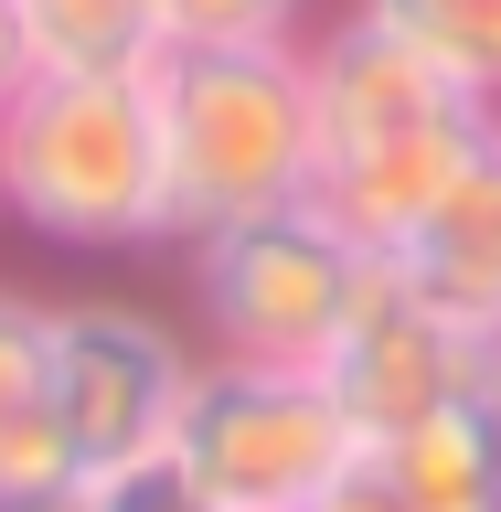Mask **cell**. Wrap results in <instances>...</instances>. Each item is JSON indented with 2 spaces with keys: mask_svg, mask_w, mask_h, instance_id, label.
<instances>
[{
  "mask_svg": "<svg viewBox=\"0 0 501 512\" xmlns=\"http://www.w3.org/2000/svg\"><path fill=\"white\" fill-rule=\"evenodd\" d=\"M0 214L75 256L171 246L150 86L139 75H22L0 96Z\"/></svg>",
  "mask_w": 501,
  "mask_h": 512,
  "instance_id": "6da1fadb",
  "label": "cell"
},
{
  "mask_svg": "<svg viewBox=\"0 0 501 512\" xmlns=\"http://www.w3.org/2000/svg\"><path fill=\"white\" fill-rule=\"evenodd\" d=\"M171 246L310 192V54L299 43H160L150 54Z\"/></svg>",
  "mask_w": 501,
  "mask_h": 512,
  "instance_id": "7a4b0ae2",
  "label": "cell"
},
{
  "mask_svg": "<svg viewBox=\"0 0 501 512\" xmlns=\"http://www.w3.org/2000/svg\"><path fill=\"white\" fill-rule=\"evenodd\" d=\"M182 256H192V310H203L224 363H310V374L331 363L352 299L374 278V256L310 192L235 214V224H203V235H182Z\"/></svg>",
  "mask_w": 501,
  "mask_h": 512,
  "instance_id": "3957f363",
  "label": "cell"
},
{
  "mask_svg": "<svg viewBox=\"0 0 501 512\" xmlns=\"http://www.w3.org/2000/svg\"><path fill=\"white\" fill-rule=\"evenodd\" d=\"M171 459H182L214 502L235 512H299L363 459L342 395L310 363H192L182 416H171Z\"/></svg>",
  "mask_w": 501,
  "mask_h": 512,
  "instance_id": "277c9868",
  "label": "cell"
},
{
  "mask_svg": "<svg viewBox=\"0 0 501 512\" xmlns=\"http://www.w3.org/2000/svg\"><path fill=\"white\" fill-rule=\"evenodd\" d=\"M182 384H192V352L171 342V320L128 310V299H43V395L75 448V480H107L171 448Z\"/></svg>",
  "mask_w": 501,
  "mask_h": 512,
  "instance_id": "5b68a950",
  "label": "cell"
},
{
  "mask_svg": "<svg viewBox=\"0 0 501 512\" xmlns=\"http://www.w3.org/2000/svg\"><path fill=\"white\" fill-rule=\"evenodd\" d=\"M320 384L342 395L352 438L384 448V438H406L416 416L501 406V331L438 310L427 288H406L374 256V278H363V299H352V320H342V342H331V363H320Z\"/></svg>",
  "mask_w": 501,
  "mask_h": 512,
  "instance_id": "8992f818",
  "label": "cell"
},
{
  "mask_svg": "<svg viewBox=\"0 0 501 512\" xmlns=\"http://www.w3.org/2000/svg\"><path fill=\"white\" fill-rule=\"evenodd\" d=\"M384 267H395L406 288H427L438 310H459V320H480V331H501V150L480 160V171L448 192V203L416 224Z\"/></svg>",
  "mask_w": 501,
  "mask_h": 512,
  "instance_id": "52a82bcc",
  "label": "cell"
},
{
  "mask_svg": "<svg viewBox=\"0 0 501 512\" xmlns=\"http://www.w3.org/2000/svg\"><path fill=\"white\" fill-rule=\"evenodd\" d=\"M406 512H501V406H448V416H416L406 438L363 448Z\"/></svg>",
  "mask_w": 501,
  "mask_h": 512,
  "instance_id": "ba28073f",
  "label": "cell"
},
{
  "mask_svg": "<svg viewBox=\"0 0 501 512\" xmlns=\"http://www.w3.org/2000/svg\"><path fill=\"white\" fill-rule=\"evenodd\" d=\"M43 480H75V448L43 395V299L0 288V491H43Z\"/></svg>",
  "mask_w": 501,
  "mask_h": 512,
  "instance_id": "9c48e42d",
  "label": "cell"
},
{
  "mask_svg": "<svg viewBox=\"0 0 501 512\" xmlns=\"http://www.w3.org/2000/svg\"><path fill=\"white\" fill-rule=\"evenodd\" d=\"M32 75H150L160 0H11Z\"/></svg>",
  "mask_w": 501,
  "mask_h": 512,
  "instance_id": "30bf717a",
  "label": "cell"
},
{
  "mask_svg": "<svg viewBox=\"0 0 501 512\" xmlns=\"http://www.w3.org/2000/svg\"><path fill=\"white\" fill-rule=\"evenodd\" d=\"M352 11L427 54L448 86H470L480 107H501V0H352Z\"/></svg>",
  "mask_w": 501,
  "mask_h": 512,
  "instance_id": "8fae6325",
  "label": "cell"
},
{
  "mask_svg": "<svg viewBox=\"0 0 501 512\" xmlns=\"http://www.w3.org/2000/svg\"><path fill=\"white\" fill-rule=\"evenodd\" d=\"M310 0H160V43H299Z\"/></svg>",
  "mask_w": 501,
  "mask_h": 512,
  "instance_id": "7c38bea8",
  "label": "cell"
},
{
  "mask_svg": "<svg viewBox=\"0 0 501 512\" xmlns=\"http://www.w3.org/2000/svg\"><path fill=\"white\" fill-rule=\"evenodd\" d=\"M96 512H235V502H214L171 448H150V459H128V470L96 480Z\"/></svg>",
  "mask_w": 501,
  "mask_h": 512,
  "instance_id": "4fadbf2b",
  "label": "cell"
},
{
  "mask_svg": "<svg viewBox=\"0 0 501 512\" xmlns=\"http://www.w3.org/2000/svg\"><path fill=\"white\" fill-rule=\"evenodd\" d=\"M299 512H406V491H395V480H384L374 459H352V470L331 480L320 502H299Z\"/></svg>",
  "mask_w": 501,
  "mask_h": 512,
  "instance_id": "5bb4252c",
  "label": "cell"
},
{
  "mask_svg": "<svg viewBox=\"0 0 501 512\" xmlns=\"http://www.w3.org/2000/svg\"><path fill=\"white\" fill-rule=\"evenodd\" d=\"M0 512H96V480H43V491H0Z\"/></svg>",
  "mask_w": 501,
  "mask_h": 512,
  "instance_id": "9a60e30c",
  "label": "cell"
},
{
  "mask_svg": "<svg viewBox=\"0 0 501 512\" xmlns=\"http://www.w3.org/2000/svg\"><path fill=\"white\" fill-rule=\"evenodd\" d=\"M22 75H32V54H22V11H11V0H0V96L22 86Z\"/></svg>",
  "mask_w": 501,
  "mask_h": 512,
  "instance_id": "2e32d148",
  "label": "cell"
}]
</instances>
